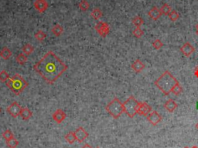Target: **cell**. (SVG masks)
Instances as JSON below:
<instances>
[{"instance_id": "2", "label": "cell", "mask_w": 198, "mask_h": 148, "mask_svg": "<svg viewBox=\"0 0 198 148\" xmlns=\"http://www.w3.org/2000/svg\"><path fill=\"white\" fill-rule=\"evenodd\" d=\"M178 82L177 78H174L169 71H166L156 81H155L154 84L163 93L167 95L171 92L173 87Z\"/></svg>"}, {"instance_id": "11", "label": "cell", "mask_w": 198, "mask_h": 148, "mask_svg": "<svg viewBox=\"0 0 198 148\" xmlns=\"http://www.w3.org/2000/svg\"><path fill=\"white\" fill-rule=\"evenodd\" d=\"M74 133H75V136H76L77 140H78L79 143L84 142V140H85L86 139L88 138V132L86 131L82 127H78V128L74 131Z\"/></svg>"}, {"instance_id": "37", "label": "cell", "mask_w": 198, "mask_h": 148, "mask_svg": "<svg viewBox=\"0 0 198 148\" xmlns=\"http://www.w3.org/2000/svg\"><path fill=\"white\" fill-rule=\"evenodd\" d=\"M196 130H198V123L196 124Z\"/></svg>"}, {"instance_id": "18", "label": "cell", "mask_w": 198, "mask_h": 148, "mask_svg": "<svg viewBox=\"0 0 198 148\" xmlns=\"http://www.w3.org/2000/svg\"><path fill=\"white\" fill-rule=\"evenodd\" d=\"M12 54H13V53H12L11 50L6 47H4L2 50H0V57L4 60H9L11 57Z\"/></svg>"}, {"instance_id": "42", "label": "cell", "mask_w": 198, "mask_h": 148, "mask_svg": "<svg viewBox=\"0 0 198 148\" xmlns=\"http://www.w3.org/2000/svg\"><path fill=\"white\" fill-rule=\"evenodd\" d=\"M184 148H189V147H187V146H186V147H184Z\"/></svg>"}, {"instance_id": "4", "label": "cell", "mask_w": 198, "mask_h": 148, "mask_svg": "<svg viewBox=\"0 0 198 148\" xmlns=\"http://www.w3.org/2000/svg\"><path fill=\"white\" fill-rule=\"evenodd\" d=\"M105 109L113 118L118 119L124 113L123 103H122L120 100L116 97L106 105Z\"/></svg>"}, {"instance_id": "9", "label": "cell", "mask_w": 198, "mask_h": 148, "mask_svg": "<svg viewBox=\"0 0 198 148\" xmlns=\"http://www.w3.org/2000/svg\"><path fill=\"white\" fill-rule=\"evenodd\" d=\"M147 120L151 124L156 126L158 123H160L162 120V117L160 115V113L156 111H152L148 116H147Z\"/></svg>"}, {"instance_id": "24", "label": "cell", "mask_w": 198, "mask_h": 148, "mask_svg": "<svg viewBox=\"0 0 198 148\" xmlns=\"http://www.w3.org/2000/svg\"><path fill=\"white\" fill-rule=\"evenodd\" d=\"M89 3L87 0H81V2H79L78 4V7H79L80 9L83 12H86V11H88V9H89Z\"/></svg>"}, {"instance_id": "26", "label": "cell", "mask_w": 198, "mask_h": 148, "mask_svg": "<svg viewBox=\"0 0 198 148\" xmlns=\"http://www.w3.org/2000/svg\"><path fill=\"white\" fill-rule=\"evenodd\" d=\"M160 11H161L162 14H163V15L169 16L170 13L172 11V9H171V7L170 6V5H169V4L165 3L163 5L162 7H161V9H160Z\"/></svg>"}, {"instance_id": "13", "label": "cell", "mask_w": 198, "mask_h": 148, "mask_svg": "<svg viewBox=\"0 0 198 148\" xmlns=\"http://www.w3.org/2000/svg\"><path fill=\"white\" fill-rule=\"evenodd\" d=\"M52 117H53V120L55 122H57V123H61L66 118V114L61 109H58L53 113Z\"/></svg>"}, {"instance_id": "32", "label": "cell", "mask_w": 198, "mask_h": 148, "mask_svg": "<svg viewBox=\"0 0 198 148\" xmlns=\"http://www.w3.org/2000/svg\"><path fill=\"white\" fill-rule=\"evenodd\" d=\"M9 78V75L7 73L6 71L2 70L0 72V81L2 82H6Z\"/></svg>"}, {"instance_id": "15", "label": "cell", "mask_w": 198, "mask_h": 148, "mask_svg": "<svg viewBox=\"0 0 198 148\" xmlns=\"http://www.w3.org/2000/svg\"><path fill=\"white\" fill-rule=\"evenodd\" d=\"M145 64H144L142 61L139 60V59H136V60L132 64V70H133L134 72H137V73H139V72H142L144 68H145Z\"/></svg>"}, {"instance_id": "28", "label": "cell", "mask_w": 198, "mask_h": 148, "mask_svg": "<svg viewBox=\"0 0 198 148\" xmlns=\"http://www.w3.org/2000/svg\"><path fill=\"white\" fill-rule=\"evenodd\" d=\"M19 143H19L18 140H16L15 137H13V138H12L11 140L6 141L7 146H8L9 148H16L18 146Z\"/></svg>"}, {"instance_id": "12", "label": "cell", "mask_w": 198, "mask_h": 148, "mask_svg": "<svg viewBox=\"0 0 198 148\" xmlns=\"http://www.w3.org/2000/svg\"><path fill=\"white\" fill-rule=\"evenodd\" d=\"M180 51L185 57H188L195 51V48L189 42H187L182 46L181 48H180Z\"/></svg>"}, {"instance_id": "29", "label": "cell", "mask_w": 198, "mask_h": 148, "mask_svg": "<svg viewBox=\"0 0 198 148\" xmlns=\"http://www.w3.org/2000/svg\"><path fill=\"white\" fill-rule=\"evenodd\" d=\"M182 92H183V88H182V86L180 85L179 82L175 85V86L173 87V88L171 91L172 93H173L175 95H180V93H182Z\"/></svg>"}, {"instance_id": "6", "label": "cell", "mask_w": 198, "mask_h": 148, "mask_svg": "<svg viewBox=\"0 0 198 148\" xmlns=\"http://www.w3.org/2000/svg\"><path fill=\"white\" fill-rule=\"evenodd\" d=\"M96 31L101 37H105L110 31V27L105 22L99 21L94 27Z\"/></svg>"}, {"instance_id": "33", "label": "cell", "mask_w": 198, "mask_h": 148, "mask_svg": "<svg viewBox=\"0 0 198 148\" xmlns=\"http://www.w3.org/2000/svg\"><path fill=\"white\" fill-rule=\"evenodd\" d=\"M132 33H133V35L135 36V37H137V38H140L144 34L141 28H139V27H135V29L133 30Z\"/></svg>"}, {"instance_id": "14", "label": "cell", "mask_w": 198, "mask_h": 148, "mask_svg": "<svg viewBox=\"0 0 198 148\" xmlns=\"http://www.w3.org/2000/svg\"><path fill=\"white\" fill-rule=\"evenodd\" d=\"M148 15L150 17L152 20H158L162 16V13L160 11V9H159L158 7H153L148 11Z\"/></svg>"}, {"instance_id": "16", "label": "cell", "mask_w": 198, "mask_h": 148, "mask_svg": "<svg viewBox=\"0 0 198 148\" xmlns=\"http://www.w3.org/2000/svg\"><path fill=\"white\" fill-rule=\"evenodd\" d=\"M177 103L172 98H170L169 100H167L164 104V108L170 113H173V111L177 108Z\"/></svg>"}, {"instance_id": "17", "label": "cell", "mask_w": 198, "mask_h": 148, "mask_svg": "<svg viewBox=\"0 0 198 148\" xmlns=\"http://www.w3.org/2000/svg\"><path fill=\"white\" fill-rule=\"evenodd\" d=\"M33 116V113H32L31 110L30 109L25 107V108H22L21 113H20V117L23 119V120H30V118Z\"/></svg>"}, {"instance_id": "1", "label": "cell", "mask_w": 198, "mask_h": 148, "mask_svg": "<svg viewBox=\"0 0 198 148\" xmlns=\"http://www.w3.org/2000/svg\"><path fill=\"white\" fill-rule=\"evenodd\" d=\"M43 80L48 84H53L68 69L65 65L53 51H48L43 58L33 66Z\"/></svg>"}, {"instance_id": "44", "label": "cell", "mask_w": 198, "mask_h": 148, "mask_svg": "<svg viewBox=\"0 0 198 148\" xmlns=\"http://www.w3.org/2000/svg\"><path fill=\"white\" fill-rule=\"evenodd\" d=\"M96 148H100V147H96Z\"/></svg>"}, {"instance_id": "5", "label": "cell", "mask_w": 198, "mask_h": 148, "mask_svg": "<svg viewBox=\"0 0 198 148\" xmlns=\"http://www.w3.org/2000/svg\"><path fill=\"white\" fill-rule=\"evenodd\" d=\"M139 102L133 96H129L126 101L124 102V113L127 114L128 117L133 118L137 114V109Z\"/></svg>"}, {"instance_id": "34", "label": "cell", "mask_w": 198, "mask_h": 148, "mask_svg": "<svg viewBox=\"0 0 198 148\" xmlns=\"http://www.w3.org/2000/svg\"><path fill=\"white\" fill-rule=\"evenodd\" d=\"M152 46H153V47L156 50H160V49L163 46V42L161 41V40L157 39V40H156L155 41L152 43Z\"/></svg>"}, {"instance_id": "27", "label": "cell", "mask_w": 198, "mask_h": 148, "mask_svg": "<svg viewBox=\"0 0 198 148\" xmlns=\"http://www.w3.org/2000/svg\"><path fill=\"white\" fill-rule=\"evenodd\" d=\"M35 37H36V39L38 40V41L41 42L43 41V40L46 39V34L44 32L42 31V30H38V31L35 33Z\"/></svg>"}, {"instance_id": "22", "label": "cell", "mask_w": 198, "mask_h": 148, "mask_svg": "<svg viewBox=\"0 0 198 148\" xmlns=\"http://www.w3.org/2000/svg\"><path fill=\"white\" fill-rule=\"evenodd\" d=\"M132 23L135 27H139V28H140L142 26V24H144V20H142L140 17L137 16V17H135L132 19Z\"/></svg>"}, {"instance_id": "30", "label": "cell", "mask_w": 198, "mask_h": 148, "mask_svg": "<svg viewBox=\"0 0 198 148\" xmlns=\"http://www.w3.org/2000/svg\"><path fill=\"white\" fill-rule=\"evenodd\" d=\"M2 136H3V138L5 139L6 141H8V140H11L12 138H13V133L11 130H6L3 133H2Z\"/></svg>"}, {"instance_id": "8", "label": "cell", "mask_w": 198, "mask_h": 148, "mask_svg": "<svg viewBox=\"0 0 198 148\" xmlns=\"http://www.w3.org/2000/svg\"><path fill=\"white\" fill-rule=\"evenodd\" d=\"M152 112V107L145 102H139L137 109V114L139 116L147 117Z\"/></svg>"}, {"instance_id": "36", "label": "cell", "mask_w": 198, "mask_h": 148, "mask_svg": "<svg viewBox=\"0 0 198 148\" xmlns=\"http://www.w3.org/2000/svg\"><path fill=\"white\" fill-rule=\"evenodd\" d=\"M81 148H92V147H91V146H90L89 144H88V143H86V144H84V146H83Z\"/></svg>"}, {"instance_id": "19", "label": "cell", "mask_w": 198, "mask_h": 148, "mask_svg": "<svg viewBox=\"0 0 198 148\" xmlns=\"http://www.w3.org/2000/svg\"><path fill=\"white\" fill-rule=\"evenodd\" d=\"M102 16H103L102 11H101L99 8L93 9V10L91 13V17L95 20H99L101 17H102Z\"/></svg>"}, {"instance_id": "40", "label": "cell", "mask_w": 198, "mask_h": 148, "mask_svg": "<svg viewBox=\"0 0 198 148\" xmlns=\"http://www.w3.org/2000/svg\"><path fill=\"white\" fill-rule=\"evenodd\" d=\"M196 29H198V24H196Z\"/></svg>"}, {"instance_id": "21", "label": "cell", "mask_w": 198, "mask_h": 148, "mask_svg": "<svg viewBox=\"0 0 198 148\" xmlns=\"http://www.w3.org/2000/svg\"><path fill=\"white\" fill-rule=\"evenodd\" d=\"M22 50H23V53L24 54L30 55L33 52V50H34V47H33L30 43H27V44L23 46Z\"/></svg>"}, {"instance_id": "3", "label": "cell", "mask_w": 198, "mask_h": 148, "mask_svg": "<svg viewBox=\"0 0 198 148\" xmlns=\"http://www.w3.org/2000/svg\"><path fill=\"white\" fill-rule=\"evenodd\" d=\"M6 84L16 95H20V93H22L25 88L28 86V83L19 74H16L12 78H9L6 82Z\"/></svg>"}, {"instance_id": "25", "label": "cell", "mask_w": 198, "mask_h": 148, "mask_svg": "<svg viewBox=\"0 0 198 148\" xmlns=\"http://www.w3.org/2000/svg\"><path fill=\"white\" fill-rule=\"evenodd\" d=\"M16 61L18 62V64H20V65H23L26 64V62L27 61V55L24 54H18V56L16 57Z\"/></svg>"}, {"instance_id": "20", "label": "cell", "mask_w": 198, "mask_h": 148, "mask_svg": "<svg viewBox=\"0 0 198 148\" xmlns=\"http://www.w3.org/2000/svg\"><path fill=\"white\" fill-rule=\"evenodd\" d=\"M51 31L56 37H60V36L63 33L64 28L61 25H60V24H56V25L53 26V28L51 29Z\"/></svg>"}, {"instance_id": "41", "label": "cell", "mask_w": 198, "mask_h": 148, "mask_svg": "<svg viewBox=\"0 0 198 148\" xmlns=\"http://www.w3.org/2000/svg\"><path fill=\"white\" fill-rule=\"evenodd\" d=\"M196 108H197V109H198V102H197V104H196Z\"/></svg>"}, {"instance_id": "39", "label": "cell", "mask_w": 198, "mask_h": 148, "mask_svg": "<svg viewBox=\"0 0 198 148\" xmlns=\"http://www.w3.org/2000/svg\"><path fill=\"white\" fill-rule=\"evenodd\" d=\"M191 148H198V146H192Z\"/></svg>"}, {"instance_id": "31", "label": "cell", "mask_w": 198, "mask_h": 148, "mask_svg": "<svg viewBox=\"0 0 198 148\" xmlns=\"http://www.w3.org/2000/svg\"><path fill=\"white\" fill-rule=\"evenodd\" d=\"M169 17H170V19L172 21L175 22L178 20L179 17H180V15H179V13L176 10H172L171 12L170 13V14H169Z\"/></svg>"}, {"instance_id": "38", "label": "cell", "mask_w": 198, "mask_h": 148, "mask_svg": "<svg viewBox=\"0 0 198 148\" xmlns=\"http://www.w3.org/2000/svg\"><path fill=\"white\" fill-rule=\"evenodd\" d=\"M196 35H197V36H198V29H196Z\"/></svg>"}, {"instance_id": "23", "label": "cell", "mask_w": 198, "mask_h": 148, "mask_svg": "<svg viewBox=\"0 0 198 148\" xmlns=\"http://www.w3.org/2000/svg\"><path fill=\"white\" fill-rule=\"evenodd\" d=\"M64 138H65V140H66L68 143H71H71H74V142L77 140L76 136H75V133H74V132H69V133H68V134L65 136Z\"/></svg>"}, {"instance_id": "10", "label": "cell", "mask_w": 198, "mask_h": 148, "mask_svg": "<svg viewBox=\"0 0 198 148\" xmlns=\"http://www.w3.org/2000/svg\"><path fill=\"white\" fill-rule=\"evenodd\" d=\"M33 6L36 11L40 13H43L47 9L48 3L46 0H35Z\"/></svg>"}, {"instance_id": "43", "label": "cell", "mask_w": 198, "mask_h": 148, "mask_svg": "<svg viewBox=\"0 0 198 148\" xmlns=\"http://www.w3.org/2000/svg\"><path fill=\"white\" fill-rule=\"evenodd\" d=\"M0 112H1V109H0Z\"/></svg>"}, {"instance_id": "35", "label": "cell", "mask_w": 198, "mask_h": 148, "mask_svg": "<svg viewBox=\"0 0 198 148\" xmlns=\"http://www.w3.org/2000/svg\"><path fill=\"white\" fill-rule=\"evenodd\" d=\"M194 75L196 78H198V65L196 67V68H195V69H194Z\"/></svg>"}, {"instance_id": "7", "label": "cell", "mask_w": 198, "mask_h": 148, "mask_svg": "<svg viewBox=\"0 0 198 148\" xmlns=\"http://www.w3.org/2000/svg\"><path fill=\"white\" fill-rule=\"evenodd\" d=\"M6 110L10 116H12L14 118H16L19 116H20L22 107L20 106V105L17 102H13V103H11L7 107Z\"/></svg>"}]
</instances>
